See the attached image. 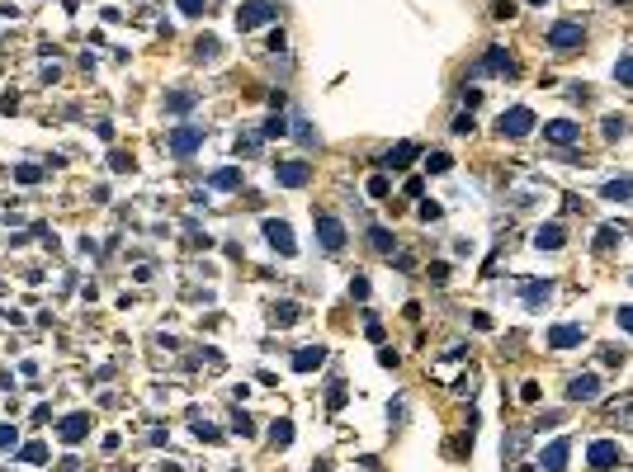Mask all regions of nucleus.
Instances as JSON below:
<instances>
[{
	"label": "nucleus",
	"instance_id": "nucleus-1",
	"mask_svg": "<svg viewBox=\"0 0 633 472\" xmlns=\"http://www.w3.org/2000/svg\"><path fill=\"white\" fill-rule=\"evenodd\" d=\"M581 43H586V28H581L577 19H562V24H553V28H549V38H544V48H549V53H558V57L577 53Z\"/></svg>",
	"mask_w": 633,
	"mask_h": 472
},
{
	"label": "nucleus",
	"instance_id": "nucleus-2",
	"mask_svg": "<svg viewBox=\"0 0 633 472\" xmlns=\"http://www.w3.org/2000/svg\"><path fill=\"white\" fill-rule=\"evenodd\" d=\"M497 132L501 137H510V142H520V137H529L534 132V109H525V105H510L501 114V123H497Z\"/></svg>",
	"mask_w": 633,
	"mask_h": 472
},
{
	"label": "nucleus",
	"instance_id": "nucleus-3",
	"mask_svg": "<svg viewBox=\"0 0 633 472\" xmlns=\"http://www.w3.org/2000/svg\"><path fill=\"white\" fill-rule=\"evenodd\" d=\"M269 19H279V5L274 0H246L237 10V28L246 33V28H260V24H269Z\"/></svg>",
	"mask_w": 633,
	"mask_h": 472
},
{
	"label": "nucleus",
	"instance_id": "nucleus-4",
	"mask_svg": "<svg viewBox=\"0 0 633 472\" xmlns=\"http://www.w3.org/2000/svg\"><path fill=\"white\" fill-rule=\"evenodd\" d=\"M166 147H170V156H180V161L194 156V152L204 147V128H199V123H185V128H175L166 137Z\"/></svg>",
	"mask_w": 633,
	"mask_h": 472
},
{
	"label": "nucleus",
	"instance_id": "nucleus-5",
	"mask_svg": "<svg viewBox=\"0 0 633 472\" xmlns=\"http://www.w3.org/2000/svg\"><path fill=\"white\" fill-rule=\"evenodd\" d=\"M316 241H321V251H345V222L341 217H331V212H316Z\"/></svg>",
	"mask_w": 633,
	"mask_h": 472
},
{
	"label": "nucleus",
	"instance_id": "nucleus-6",
	"mask_svg": "<svg viewBox=\"0 0 633 472\" xmlns=\"http://www.w3.org/2000/svg\"><path fill=\"white\" fill-rule=\"evenodd\" d=\"M586 458H591V468H596V472H609V468H619V463H624V453H619V444H614V439H596Z\"/></svg>",
	"mask_w": 633,
	"mask_h": 472
},
{
	"label": "nucleus",
	"instance_id": "nucleus-7",
	"mask_svg": "<svg viewBox=\"0 0 633 472\" xmlns=\"http://www.w3.org/2000/svg\"><path fill=\"white\" fill-rule=\"evenodd\" d=\"M544 142H553V147H572V142H581V123H572V118H553V123H544Z\"/></svg>",
	"mask_w": 633,
	"mask_h": 472
},
{
	"label": "nucleus",
	"instance_id": "nucleus-8",
	"mask_svg": "<svg viewBox=\"0 0 633 472\" xmlns=\"http://www.w3.org/2000/svg\"><path fill=\"white\" fill-rule=\"evenodd\" d=\"M274 180L284 184V189H298V184L312 180V165H307V161H279V165H274Z\"/></svg>",
	"mask_w": 633,
	"mask_h": 472
},
{
	"label": "nucleus",
	"instance_id": "nucleus-9",
	"mask_svg": "<svg viewBox=\"0 0 633 472\" xmlns=\"http://www.w3.org/2000/svg\"><path fill=\"white\" fill-rule=\"evenodd\" d=\"M265 236H269V246H274L279 255H293V251H298V246H293V227H289V222H279V217L265 222Z\"/></svg>",
	"mask_w": 633,
	"mask_h": 472
},
{
	"label": "nucleus",
	"instance_id": "nucleus-10",
	"mask_svg": "<svg viewBox=\"0 0 633 472\" xmlns=\"http://www.w3.org/2000/svg\"><path fill=\"white\" fill-rule=\"evenodd\" d=\"M596 397H600V378L596 373H577L567 383V401H596Z\"/></svg>",
	"mask_w": 633,
	"mask_h": 472
},
{
	"label": "nucleus",
	"instance_id": "nucleus-11",
	"mask_svg": "<svg viewBox=\"0 0 633 472\" xmlns=\"http://www.w3.org/2000/svg\"><path fill=\"white\" fill-rule=\"evenodd\" d=\"M567 453H572V444H567V439H553V444L544 448V458H539L544 472H567Z\"/></svg>",
	"mask_w": 633,
	"mask_h": 472
},
{
	"label": "nucleus",
	"instance_id": "nucleus-12",
	"mask_svg": "<svg viewBox=\"0 0 633 472\" xmlns=\"http://www.w3.org/2000/svg\"><path fill=\"white\" fill-rule=\"evenodd\" d=\"M416 156H421V147H416V142H397L393 152H383V161H378V165H393V170H402V165H411Z\"/></svg>",
	"mask_w": 633,
	"mask_h": 472
},
{
	"label": "nucleus",
	"instance_id": "nucleus-13",
	"mask_svg": "<svg viewBox=\"0 0 633 472\" xmlns=\"http://www.w3.org/2000/svg\"><path fill=\"white\" fill-rule=\"evenodd\" d=\"M581 341H586L581 326H553V331H549V350H572V345H581Z\"/></svg>",
	"mask_w": 633,
	"mask_h": 472
},
{
	"label": "nucleus",
	"instance_id": "nucleus-14",
	"mask_svg": "<svg viewBox=\"0 0 633 472\" xmlns=\"http://www.w3.org/2000/svg\"><path fill=\"white\" fill-rule=\"evenodd\" d=\"M321 364H326V350H321V345H303V350L293 354V368H298V373H312V368H321Z\"/></svg>",
	"mask_w": 633,
	"mask_h": 472
},
{
	"label": "nucleus",
	"instance_id": "nucleus-15",
	"mask_svg": "<svg viewBox=\"0 0 633 472\" xmlns=\"http://www.w3.org/2000/svg\"><path fill=\"white\" fill-rule=\"evenodd\" d=\"M477 71H497V76H510V71H515V62H510V53H506V48H492V53L482 57V66H477Z\"/></svg>",
	"mask_w": 633,
	"mask_h": 472
},
{
	"label": "nucleus",
	"instance_id": "nucleus-16",
	"mask_svg": "<svg viewBox=\"0 0 633 472\" xmlns=\"http://www.w3.org/2000/svg\"><path fill=\"white\" fill-rule=\"evenodd\" d=\"M549 293H553V284H549V279H529V284H520V298H525V307H539V302H549Z\"/></svg>",
	"mask_w": 633,
	"mask_h": 472
},
{
	"label": "nucleus",
	"instance_id": "nucleus-17",
	"mask_svg": "<svg viewBox=\"0 0 633 472\" xmlns=\"http://www.w3.org/2000/svg\"><path fill=\"white\" fill-rule=\"evenodd\" d=\"M85 435H90V416H66L62 420V439H66V444H80V439H85Z\"/></svg>",
	"mask_w": 633,
	"mask_h": 472
},
{
	"label": "nucleus",
	"instance_id": "nucleus-18",
	"mask_svg": "<svg viewBox=\"0 0 633 472\" xmlns=\"http://www.w3.org/2000/svg\"><path fill=\"white\" fill-rule=\"evenodd\" d=\"M562 222H549V227H539V232H534V246H539V251H562Z\"/></svg>",
	"mask_w": 633,
	"mask_h": 472
},
{
	"label": "nucleus",
	"instance_id": "nucleus-19",
	"mask_svg": "<svg viewBox=\"0 0 633 472\" xmlns=\"http://www.w3.org/2000/svg\"><path fill=\"white\" fill-rule=\"evenodd\" d=\"M605 199H614V203H633V180L624 175V180H609L605 184Z\"/></svg>",
	"mask_w": 633,
	"mask_h": 472
},
{
	"label": "nucleus",
	"instance_id": "nucleus-20",
	"mask_svg": "<svg viewBox=\"0 0 633 472\" xmlns=\"http://www.w3.org/2000/svg\"><path fill=\"white\" fill-rule=\"evenodd\" d=\"M269 321H274V326H293V321H298V302H274V307H269Z\"/></svg>",
	"mask_w": 633,
	"mask_h": 472
},
{
	"label": "nucleus",
	"instance_id": "nucleus-21",
	"mask_svg": "<svg viewBox=\"0 0 633 472\" xmlns=\"http://www.w3.org/2000/svg\"><path fill=\"white\" fill-rule=\"evenodd\" d=\"M269 444H274V448H289L293 444V425H289V420H274V425H269Z\"/></svg>",
	"mask_w": 633,
	"mask_h": 472
},
{
	"label": "nucleus",
	"instance_id": "nucleus-22",
	"mask_svg": "<svg viewBox=\"0 0 633 472\" xmlns=\"http://www.w3.org/2000/svg\"><path fill=\"white\" fill-rule=\"evenodd\" d=\"M194 100H199L194 90H175V95H166V109H170V114H185V109H194Z\"/></svg>",
	"mask_w": 633,
	"mask_h": 472
},
{
	"label": "nucleus",
	"instance_id": "nucleus-23",
	"mask_svg": "<svg viewBox=\"0 0 633 472\" xmlns=\"http://www.w3.org/2000/svg\"><path fill=\"white\" fill-rule=\"evenodd\" d=\"M369 241H373V251H383V255H393V246H397L388 227H373V232H369Z\"/></svg>",
	"mask_w": 633,
	"mask_h": 472
},
{
	"label": "nucleus",
	"instance_id": "nucleus-24",
	"mask_svg": "<svg viewBox=\"0 0 633 472\" xmlns=\"http://www.w3.org/2000/svg\"><path fill=\"white\" fill-rule=\"evenodd\" d=\"M208 184H213V189H237V184H241V170H232V165H227V170H217Z\"/></svg>",
	"mask_w": 633,
	"mask_h": 472
},
{
	"label": "nucleus",
	"instance_id": "nucleus-25",
	"mask_svg": "<svg viewBox=\"0 0 633 472\" xmlns=\"http://www.w3.org/2000/svg\"><path fill=\"white\" fill-rule=\"evenodd\" d=\"M600 132H605V142H619V137L629 132V123H624L619 114H609V118H605V128H600Z\"/></svg>",
	"mask_w": 633,
	"mask_h": 472
},
{
	"label": "nucleus",
	"instance_id": "nucleus-26",
	"mask_svg": "<svg viewBox=\"0 0 633 472\" xmlns=\"http://www.w3.org/2000/svg\"><path fill=\"white\" fill-rule=\"evenodd\" d=\"M260 142H265L260 132H246V137H237V152H241V156H256V152H260Z\"/></svg>",
	"mask_w": 633,
	"mask_h": 472
},
{
	"label": "nucleus",
	"instance_id": "nucleus-27",
	"mask_svg": "<svg viewBox=\"0 0 633 472\" xmlns=\"http://www.w3.org/2000/svg\"><path fill=\"white\" fill-rule=\"evenodd\" d=\"M425 165H430L435 175H445L449 165H454V156H449V152H430V156H425Z\"/></svg>",
	"mask_w": 633,
	"mask_h": 472
},
{
	"label": "nucleus",
	"instance_id": "nucleus-28",
	"mask_svg": "<svg viewBox=\"0 0 633 472\" xmlns=\"http://www.w3.org/2000/svg\"><path fill=\"white\" fill-rule=\"evenodd\" d=\"M284 132H289L284 114H269V123H265V132H260V137H284Z\"/></svg>",
	"mask_w": 633,
	"mask_h": 472
},
{
	"label": "nucleus",
	"instance_id": "nucleus-29",
	"mask_svg": "<svg viewBox=\"0 0 633 472\" xmlns=\"http://www.w3.org/2000/svg\"><path fill=\"white\" fill-rule=\"evenodd\" d=\"M19 458H24V463H48V448H43V444H24V448H19Z\"/></svg>",
	"mask_w": 633,
	"mask_h": 472
},
{
	"label": "nucleus",
	"instance_id": "nucleus-30",
	"mask_svg": "<svg viewBox=\"0 0 633 472\" xmlns=\"http://www.w3.org/2000/svg\"><path fill=\"white\" fill-rule=\"evenodd\" d=\"M15 180H19V184H38V180H43V170H38V165H19Z\"/></svg>",
	"mask_w": 633,
	"mask_h": 472
},
{
	"label": "nucleus",
	"instance_id": "nucleus-31",
	"mask_svg": "<svg viewBox=\"0 0 633 472\" xmlns=\"http://www.w3.org/2000/svg\"><path fill=\"white\" fill-rule=\"evenodd\" d=\"M614 76H619V85H633V57H619V66H614Z\"/></svg>",
	"mask_w": 633,
	"mask_h": 472
},
{
	"label": "nucleus",
	"instance_id": "nucleus-32",
	"mask_svg": "<svg viewBox=\"0 0 633 472\" xmlns=\"http://www.w3.org/2000/svg\"><path fill=\"white\" fill-rule=\"evenodd\" d=\"M232 430H237V435H256V425H251V416H246V411H237V416H232Z\"/></svg>",
	"mask_w": 633,
	"mask_h": 472
},
{
	"label": "nucleus",
	"instance_id": "nucleus-33",
	"mask_svg": "<svg viewBox=\"0 0 633 472\" xmlns=\"http://www.w3.org/2000/svg\"><path fill=\"white\" fill-rule=\"evenodd\" d=\"M199 57L213 62V57H217V38H199Z\"/></svg>",
	"mask_w": 633,
	"mask_h": 472
},
{
	"label": "nucleus",
	"instance_id": "nucleus-34",
	"mask_svg": "<svg viewBox=\"0 0 633 472\" xmlns=\"http://www.w3.org/2000/svg\"><path fill=\"white\" fill-rule=\"evenodd\" d=\"M614 241H619V232H614V227H600V236H596V246H600V251H609Z\"/></svg>",
	"mask_w": 633,
	"mask_h": 472
},
{
	"label": "nucleus",
	"instance_id": "nucleus-35",
	"mask_svg": "<svg viewBox=\"0 0 633 472\" xmlns=\"http://www.w3.org/2000/svg\"><path fill=\"white\" fill-rule=\"evenodd\" d=\"M369 194H373V199H388V180H383V175H373V180H369Z\"/></svg>",
	"mask_w": 633,
	"mask_h": 472
},
{
	"label": "nucleus",
	"instance_id": "nucleus-36",
	"mask_svg": "<svg viewBox=\"0 0 633 472\" xmlns=\"http://www.w3.org/2000/svg\"><path fill=\"white\" fill-rule=\"evenodd\" d=\"M109 165H114V170L123 175V170H132V156H123V152H114V156H109Z\"/></svg>",
	"mask_w": 633,
	"mask_h": 472
},
{
	"label": "nucleus",
	"instance_id": "nucleus-37",
	"mask_svg": "<svg viewBox=\"0 0 633 472\" xmlns=\"http://www.w3.org/2000/svg\"><path fill=\"white\" fill-rule=\"evenodd\" d=\"M265 48H269V53H284V28H274V33H269V43H265Z\"/></svg>",
	"mask_w": 633,
	"mask_h": 472
},
{
	"label": "nucleus",
	"instance_id": "nucleus-38",
	"mask_svg": "<svg viewBox=\"0 0 633 472\" xmlns=\"http://www.w3.org/2000/svg\"><path fill=\"white\" fill-rule=\"evenodd\" d=\"M175 5H180L185 15H204V0H175Z\"/></svg>",
	"mask_w": 633,
	"mask_h": 472
},
{
	"label": "nucleus",
	"instance_id": "nucleus-39",
	"mask_svg": "<svg viewBox=\"0 0 633 472\" xmlns=\"http://www.w3.org/2000/svg\"><path fill=\"white\" fill-rule=\"evenodd\" d=\"M350 293H355V298H369V279H350Z\"/></svg>",
	"mask_w": 633,
	"mask_h": 472
},
{
	"label": "nucleus",
	"instance_id": "nucleus-40",
	"mask_svg": "<svg viewBox=\"0 0 633 472\" xmlns=\"http://www.w3.org/2000/svg\"><path fill=\"white\" fill-rule=\"evenodd\" d=\"M614 316H619V326H624V331H633V307H619Z\"/></svg>",
	"mask_w": 633,
	"mask_h": 472
},
{
	"label": "nucleus",
	"instance_id": "nucleus-41",
	"mask_svg": "<svg viewBox=\"0 0 633 472\" xmlns=\"http://www.w3.org/2000/svg\"><path fill=\"white\" fill-rule=\"evenodd\" d=\"M15 444V425H0V448H10Z\"/></svg>",
	"mask_w": 633,
	"mask_h": 472
},
{
	"label": "nucleus",
	"instance_id": "nucleus-42",
	"mask_svg": "<svg viewBox=\"0 0 633 472\" xmlns=\"http://www.w3.org/2000/svg\"><path fill=\"white\" fill-rule=\"evenodd\" d=\"M312 472H331V463H312Z\"/></svg>",
	"mask_w": 633,
	"mask_h": 472
},
{
	"label": "nucleus",
	"instance_id": "nucleus-43",
	"mask_svg": "<svg viewBox=\"0 0 633 472\" xmlns=\"http://www.w3.org/2000/svg\"><path fill=\"white\" fill-rule=\"evenodd\" d=\"M529 5H549V0H529Z\"/></svg>",
	"mask_w": 633,
	"mask_h": 472
},
{
	"label": "nucleus",
	"instance_id": "nucleus-44",
	"mask_svg": "<svg viewBox=\"0 0 633 472\" xmlns=\"http://www.w3.org/2000/svg\"><path fill=\"white\" fill-rule=\"evenodd\" d=\"M614 5H619V0H614ZM624 5H629V0H624Z\"/></svg>",
	"mask_w": 633,
	"mask_h": 472
}]
</instances>
